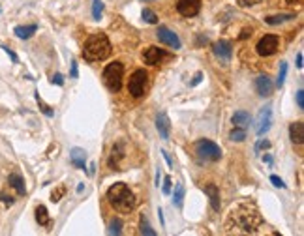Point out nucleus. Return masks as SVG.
<instances>
[{
    "label": "nucleus",
    "mask_w": 304,
    "mask_h": 236,
    "mask_svg": "<svg viewBox=\"0 0 304 236\" xmlns=\"http://www.w3.org/2000/svg\"><path fill=\"white\" fill-rule=\"evenodd\" d=\"M261 225H263V218H261L257 206L254 203H239L229 210L225 229L231 235L233 233L235 235H254Z\"/></svg>",
    "instance_id": "nucleus-1"
},
{
    "label": "nucleus",
    "mask_w": 304,
    "mask_h": 236,
    "mask_svg": "<svg viewBox=\"0 0 304 236\" xmlns=\"http://www.w3.org/2000/svg\"><path fill=\"white\" fill-rule=\"evenodd\" d=\"M111 55V42L103 32L90 34L83 47V58L87 62H101Z\"/></svg>",
    "instance_id": "nucleus-2"
},
{
    "label": "nucleus",
    "mask_w": 304,
    "mask_h": 236,
    "mask_svg": "<svg viewBox=\"0 0 304 236\" xmlns=\"http://www.w3.org/2000/svg\"><path fill=\"white\" fill-rule=\"evenodd\" d=\"M107 201L120 214H130L135 206V197H133L130 188L122 182H116L107 189Z\"/></svg>",
    "instance_id": "nucleus-3"
},
{
    "label": "nucleus",
    "mask_w": 304,
    "mask_h": 236,
    "mask_svg": "<svg viewBox=\"0 0 304 236\" xmlns=\"http://www.w3.org/2000/svg\"><path fill=\"white\" fill-rule=\"evenodd\" d=\"M122 75H124V66H122V62H113V64H109V66L103 70V75H101L103 84L107 86V90L118 92V90L122 88Z\"/></svg>",
    "instance_id": "nucleus-4"
},
{
    "label": "nucleus",
    "mask_w": 304,
    "mask_h": 236,
    "mask_svg": "<svg viewBox=\"0 0 304 236\" xmlns=\"http://www.w3.org/2000/svg\"><path fill=\"white\" fill-rule=\"evenodd\" d=\"M195 154L201 161H218L222 157V148L212 141L201 139L195 142Z\"/></svg>",
    "instance_id": "nucleus-5"
},
{
    "label": "nucleus",
    "mask_w": 304,
    "mask_h": 236,
    "mask_svg": "<svg viewBox=\"0 0 304 236\" xmlns=\"http://www.w3.org/2000/svg\"><path fill=\"white\" fill-rule=\"evenodd\" d=\"M146 83H148V75L145 70H135L131 73L130 81H128V92L131 97H143L146 90Z\"/></svg>",
    "instance_id": "nucleus-6"
},
{
    "label": "nucleus",
    "mask_w": 304,
    "mask_h": 236,
    "mask_svg": "<svg viewBox=\"0 0 304 236\" xmlns=\"http://www.w3.org/2000/svg\"><path fill=\"white\" fill-rule=\"evenodd\" d=\"M278 47H280V38L274 36V34H267L257 42L256 51H257L259 56H272L278 51Z\"/></svg>",
    "instance_id": "nucleus-7"
},
{
    "label": "nucleus",
    "mask_w": 304,
    "mask_h": 236,
    "mask_svg": "<svg viewBox=\"0 0 304 236\" xmlns=\"http://www.w3.org/2000/svg\"><path fill=\"white\" fill-rule=\"evenodd\" d=\"M156 36H158L160 43H163V45H167L169 49H180L182 47V43H180V38L175 34L173 30H169L167 27H160L158 32H156Z\"/></svg>",
    "instance_id": "nucleus-8"
},
{
    "label": "nucleus",
    "mask_w": 304,
    "mask_h": 236,
    "mask_svg": "<svg viewBox=\"0 0 304 236\" xmlns=\"http://www.w3.org/2000/svg\"><path fill=\"white\" fill-rule=\"evenodd\" d=\"M201 10V0H178L176 12L182 17H195Z\"/></svg>",
    "instance_id": "nucleus-9"
},
{
    "label": "nucleus",
    "mask_w": 304,
    "mask_h": 236,
    "mask_svg": "<svg viewBox=\"0 0 304 236\" xmlns=\"http://www.w3.org/2000/svg\"><path fill=\"white\" fill-rule=\"evenodd\" d=\"M271 124H272V107L271 105H267V107H263L259 111V116H257V135L263 137L269 129H271Z\"/></svg>",
    "instance_id": "nucleus-10"
},
{
    "label": "nucleus",
    "mask_w": 304,
    "mask_h": 236,
    "mask_svg": "<svg viewBox=\"0 0 304 236\" xmlns=\"http://www.w3.org/2000/svg\"><path fill=\"white\" fill-rule=\"evenodd\" d=\"M212 53L216 56L218 60L225 66V64H229V60H231L233 56V47L229 42H225V40H222V42H218L212 45Z\"/></svg>",
    "instance_id": "nucleus-11"
},
{
    "label": "nucleus",
    "mask_w": 304,
    "mask_h": 236,
    "mask_svg": "<svg viewBox=\"0 0 304 236\" xmlns=\"http://www.w3.org/2000/svg\"><path fill=\"white\" fill-rule=\"evenodd\" d=\"M163 49H160L156 45H150V47H146L145 53H143V60H145V64H150V66H156L160 60L163 58Z\"/></svg>",
    "instance_id": "nucleus-12"
},
{
    "label": "nucleus",
    "mask_w": 304,
    "mask_h": 236,
    "mask_svg": "<svg viewBox=\"0 0 304 236\" xmlns=\"http://www.w3.org/2000/svg\"><path fill=\"white\" fill-rule=\"evenodd\" d=\"M272 81L269 79V75H259L257 79H256V92L259 94V96H271L272 94Z\"/></svg>",
    "instance_id": "nucleus-13"
},
{
    "label": "nucleus",
    "mask_w": 304,
    "mask_h": 236,
    "mask_svg": "<svg viewBox=\"0 0 304 236\" xmlns=\"http://www.w3.org/2000/svg\"><path fill=\"white\" fill-rule=\"evenodd\" d=\"M124 159V144L122 142H116L115 146L111 148V156H109V167L120 171V161Z\"/></svg>",
    "instance_id": "nucleus-14"
},
{
    "label": "nucleus",
    "mask_w": 304,
    "mask_h": 236,
    "mask_svg": "<svg viewBox=\"0 0 304 236\" xmlns=\"http://www.w3.org/2000/svg\"><path fill=\"white\" fill-rule=\"evenodd\" d=\"M156 129H158L160 137L161 139H169V135H171V124H169V118H167V114H160L158 118H156Z\"/></svg>",
    "instance_id": "nucleus-15"
},
{
    "label": "nucleus",
    "mask_w": 304,
    "mask_h": 236,
    "mask_svg": "<svg viewBox=\"0 0 304 236\" xmlns=\"http://www.w3.org/2000/svg\"><path fill=\"white\" fill-rule=\"evenodd\" d=\"M70 161L77 169H87V152L83 148H72L70 152Z\"/></svg>",
    "instance_id": "nucleus-16"
},
{
    "label": "nucleus",
    "mask_w": 304,
    "mask_h": 236,
    "mask_svg": "<svg viewBox=\"0 0 304 236\" xmlns=\"http://www.w3.org/2000/svg\"><path fill=\"white\" fill-rule=\"evenodd\" d=\"M203 189H205V193L208 195V201H210L212 210L220 212V189H218V186H214V184H207Z\"/></svg>",
    "instance_id": "nucleus-17"
},
{
    "label": "nucleus",
    "mask_w": 304,
    "mask_h": 236,
    "mask_svg": "<svg viewBox=\"0 0 304 236\" xmlns=\"http://www.w3.org/2000/svg\"><path fill=\"white\" fill-rule=\"evenodd\" d=\"M231 122L235 127H240V129H246L250 122H252V116H250V112L248 111H237L233 114Z\"/></svg>",
    "instance_id": "nucleus-18"
},
{
    "label": "nucleus",
    "mask_w": 304,
    "mask_h": 236,
    "mask_svg": "<svg viewBox=\"0 0 304 236\" xmlns=\"http://www.w3.org/2000/svg\"><path fill=\"white\" fill-rule=\"evenodd\" d=\"M289 137L295 144H303L304 142V124L303 122H293L289 126Z\"/></svg>",
    "instance_id": "nucleus-19"
},
{
    "label": "nucleus",
    "mask_w": 304,
    "mask_h": 236,
    "mask_svg": "<svg viewBox=\"0 0 304 236\" xmlns=\"http://www.w3.org/2000/svg\"><path fill=\"white\" fill-rule=\"evenodd\" d=\"M8 182H10V186L14 188L15 191L19 195H25L27 193V188H25V180L21 178V174H10V178H8Z\"/></svg>",
    "instance_id": "nucleus-20"
},
{
    "label": "nucleus",
    "mask_w": 304,
    "mask_h": 236,
    "mask_svg": "<svg viewBox=\"0 0 304 236\" xmlns=\"http://www.w3.org/2000/svg\"><path fill=\"white\" fill-rule=\"evenodd\" d=\"M38 27L36 25H25V27H15V36L21 40H29L32 34H36Z\"/></svg>",
    "instance_id": "nucleus-21"
},
{
    "label": "nucleus",
    "mask_w": 304,
    "mask_h": 236,
    "mask_svg": "<svg viewBox=\"0 0 304 236\" xmlns=\"http://www.w3.org/2000/svg\"><path fill=\"white\" fill-rule=\"evenodd\" d=\"M184 195H186V188H184V184H176V186H175V193H173V205L176 206V208H182Z\"/></svg>",
    "instance_id": "nucleus-22"
},
{
    "label": "nucleus",
    "mask_w": 304,
    "mask_h": 236,
    "mask_svg": "<svg viewBox=\"0 0 304 236\" xmlns=\"http://www.w3.org/2000/svg\"><path fill=\"white\" fill-rule=\"evenodd\" d=\"M291 19H295V14H278L265 17V23L267 25H280V23H286V21H291Z\"/></svg>",
    "instance_id": "nucleus-23"
},
{
    "label": "nucleus",
    "mask_w": 304,
    "mask_h": 236,
    "mask_svg": "<svg viewBox=\"0 0 304 236\" xmlns=\"http://www.w3.org/2000/svg\"><path fill=\"white\" fill-rule=\"evenodd\" d=\"M36 221L40 223V225H44V227L49 225V214H47V208H45L44 205H40L36 208Z\"/></svg>",
    "instance_id": "nucleus-24"
},
{
    "label": "nucleus",
    "mask_w": 304,
    "mask_h": 236,
    "mask_svg": "<svg viewBox=\"0 0 304 236\" xmlns=\"http://www.w3.org/2000/svg\"><path fill=\"white\" fill-rule=\"evenodd\" d=\"M288 77V62H280V71H278V79H276V86L282 88Z\"/></svg>",
    "instance_id": "nucleus-25"
},
{
    "label": "nucleus",
    "mask_w": 304,
    "mask_h": 236,
    "mask_svg": "<svg viewBox=\"0 0 304 236\" xmlns=\"http://www.w3.org/2000/svg\"><path fill=\"white\" fill-rule=\"evenodd\" d=\"M229 139L237 141V142H242L246 139V129H240V127H235L231 133H229Z\"/></svg>",
    "instance_id": "nucleus-26"
},
{
    "label": "nucleus",
    "mask_w": 304,
    "mask_h": 236,
    "mask_svg": "<svg viewBox=\"0 0 304 236\" xmlns=\"http://www.w3.org/2000/svg\"><path fill=\"white\" fill-rule=\"evenodd\" d=\"M139 229H141V235L156 236V231H154V229H150V225H148V221L145 220V216H141V225H139Z\"/></svg>",
    "instance_id": "nucleus-27"
},
{
    "label": "nucleus",
    "mask_w": 304,
    "mask_h": 236,
    "mask_svg": "<svg viewBox=\"0 0 304 236\" xmlns=\"http://www.w3.org/2000/svg\"><path fill=\"white\" fill-rule=\"evenodd\" d=\"M109 235H120L122 233V221L118 220V218H115L113 221L109 223V231H107Z\"/></svg>",
    "instance_id": "nucleus-28"
},
{
    "label": "nucleus",
    "mask_w": 304,
    "mask_h": 236,
    "mask_svg": "<svg viewBox=\"0 0 304 236\" xmlns=\"http://www.w3.org/2000/svg\"><path fill=\"white\" fill-rule=\"evenodd\" d=\"M101 12H103V2L101 0H92V17L100 19Z\"/></svg>",
    "instance_id": "nucleus-29"
},
{
    "label": "nucleus",
    "mask_w": 304,
    "mask_h": 236,
    "mask_svg": "<svg viewBox=\"0 0 304 236\" xmlns=\"http://www.w3.org/2000/svg\"><path fill=\"white\" fill-rule=\"evenodd\" d=\"M141 15H143V19H145L146 23H150V25H156V23H158V15L154 14L152 10H148V8H145Z\"/></svg>",
    "instance_id": "nucleus-30"
},
{
    "label": "nucleus",
    "mask_w": 304,
    "mask_h": 236,
    "mask_svg": "<svg viewBox=\"0 0 304 236\" xmlns=\"http://www.w3.org/2000/svg\"><path fill=\"white\" fill-rule=\"evenodd\" d=\"M36 99H38V105H40V109H42V112H44L45 116H53V111H51V107H47L44 101L40 99V96H36Z\"/></svg>",
    "instance_id": "nucleus-31"
},
{
    "label": "nucleus",
    "mask_w": 304,
    "mask_h": 236,
    "mask_svg": "<svg viewBox=\"0 0 304 236\" xmlns=\"http://www.w3.org/2000/svg\"><path fill=\"white\" fill-rule=\"evenodd\" d=\"M271 148V142L265 139L257 141V144H256V152H261V150H269Z\"/></svg>",
    "instance_id": "nucleus-32"
},
{
    "label": "nucleus",
    "mask_w": 304,
    "mask_h": 236,
    "mask_svg": "<svg viewBox=\"0 0 304 236\" xmlns=\"http://www.w3.org/2000/svg\"><path fill=\"white\" fill-rule=\"evenodd\" d=\"M64 193H66V189H64V186H60L57 191H53V195H51V201H53V203H58V201H60V197H62Z\"/></svg>",
    "instance_id": "nucleus-33"
},
{
    "label": "nucleus",
    "mask_w": 304,
    "mask_h": 236,
    "mask_svg": "<svg viewBox=\"0 0 304 236\" xmlns=\"http://www.w3.org/2000/svg\"><path fill=\"white\" fill-rule=\"evenodd\" d=\"M271 182H272V184H274L276 188H282V189H284V188H286V184H284V180H282V178H280V176H276V174H272V176H271Z\"/></svg>",
    "instance_id": "nucleus-34"
},
{
    "label": "nucleus",
    "mask_w": 304,
    "mask_h": 236,
    "mask_svg": "<svg viewBox=\"0 0 304 236\" xmlns=\"http://www.w3.org/2000/svg\"><path fill=\"white\" fill-rule=\"evenodd\" d=\"M297 105H299V109H304V92H303V88L297 92Z\"/></svg>",
    "instance_id": "nucleus-35"
},
{
    "label": "nucleus",
    "mask_w": 304,
    "mask_h": 236,
    "mask_svg": "<svg viewBox=\"0 0 304 236\" xmlns=\"http://www.w3.org/2000/svg\"><path fill=\"white\" fill-rule=\"evenodd\" d=\"M242 8H248V6H256V4H259L261 0H237Z\"/></svg>",
    "instance_id": "nucleus-36"
},
{
    "label": "nucleus",
    "mask_w": 304,
    "mask_h": 236,
    "mask_svg": "<svg viewBox=\"0 0 304 236\" xmlns=\"http://www.w3.org/2000/svg\"><path fill=\"white\" fill-rule=\"evenodd\" d=\"M163 193L165 195L171 193V178L169 176H165V180H163Z\"/></svg>",
    "instance_id": "nucleus-37"
},
{
    "label": "nucleus",
    "mask_w": 304,
    "mask_h": 236,
    "mask_svg": "<svg viewBox=\"0 0 304 236\" xmlns=\"http://www.w3.org/2000/svg\"><path fill=\"white\" fill-rule=\"evenodd\" d=\"M51 83H53V84H58V86H62V84H64V77H62L60 73H57V75H53Z\"/></svg>",
    "instance_id": "nucleus-38"
},
{
    "label": "nucleus",
    "mask_w": 304,
    "mask_h": 236,
    "mask_svg": "<svg viewBox=\"0 0 304 236\" xmlns=\"http://www.w3.org/2000/svg\"><path fill=\"white\" fill-rule=\"evenodd\" d=\"M77 75H79V71H77V62L73 60L72 62V77L73 79H77Z\"/></svg>",
    "instance_id": "nucleus-39"
},
{
    "label": "nucleus",
    "mask_w": 304,
    "mask_h": 236,
    "mask_svg": "<svg viewBox=\"0 0 304 236\" xmlns=\"http://www.w3.org/2000/svg\"><path fill=\"white\" fill-rule=\"evenodd\" d=\"M0 199L6 203V205H14V197H8V195H0Z\"/></svg>",
    "instance_id": "nucleus-40"
},
{
    "label": "nucleus",
    "mask_w": 304,
    "mask_h": 236,
    "mask_svg": "<svg viewBox=\"0 0 304 236\" xmlns=\"http://www.w3.org/2000/svg\"><path fill=\"white\" fill-rule=\"evenodd\" d=\"M2 49H4V51H6L8 55H10V58H12L14 62H17V55H15V53H14V51H12V49H8V47H2Z\"/></svg>",
    "instance_id": "nucleus-41"
},
{
    "label": "nucleus",
    "mask_w": 304,
    "mask_h": 236,
    "mask_svg": "<svg viewBox=\"0 0 304 236\" xmlns=\"http://www.w3.org/2000/svg\"><path fill=\"white\" fill-rule=\"evenodd\" d=\"M303 53H299V55H297V68H299V70H303Z\"/></svg>",
    "instance_id": "nucleus-42"
},
{
    "label": "nucleus",
    "mask_w": 304,
    "mask_h": 236,
    "mask_svg": "<svg viewBox=\"0 0 304 236\" xmlns=\"http://www.w3.org/2000/svg\"><path fill=\"white\" fill-rule=\"evenodd\" d=\"M163 154V157H165V161H167V165L169 167H173V159H171V156H169V154L167 152H161Z\"/></svg>",
    "instance_id": "nucleus-43"
},
{
    "label": "nucleus",
    "mask_w": 304,
    "mask_h": 236,
    "mask_svg": "<svg viewBox=\"0 0 304 236\" xmlns=\"http://www.w3.org/2000/svg\"><path fill=\"white\" fill-rule=\"evenodd\" d=\"M248 36H252V32H248V30H242V34L239 36V40H246Z\"/></svg>",
    "instance_id": "nucleus-44"
},
{
    "label": "nucleus",
    "mask_w": 304,
    "mask_h": 236,
    "mask_svg": "<svg viewBox=\"0 0 304 236\" xmlns=\"http://www.w3.org/2000/svg\"><path fill=\"white\" fill-rule=\"evenodd\" d=\"M201 79H203V75H201V73H197V75H195V79H193V83H192V86L199 84V81H201Z\"/></svg>",
    "instance_id": "nucleus-45"
},
{
    "label": "nucleus",
    "mask_w": 304,
    "mask_h": 236,
    "mask_svg": "<svg viewBox=\"0 0 304 236\" xmlns=\"http://www.w3.org/2000/svg\"><path fill=\"white\" fill-rule=\"evenodd\" d=\"M158 218H160V223L163 225V212H161V208H158Z\"/></svg>",
    "instance_id": "nucleus-46"
},
{
    "label": "nucleus",
    "mask_w": 304,
    "mask_h": 236,
    "mask_svg": "<svg viewBox=\"0 0 304 236\" xmlns=\"http://www.w3.org/2000/svg\"><path fill=\"white\" fill-rule=\"evenodd\" d=\"M94 169H96V165H94V163H90V169H88V174H90V176L94 174Z\"/></svg>",
    "instance_id": "nucleus-47"
},
{
    "label": "nucleus",
    "mask_w": 304,
    "mask_h": 236,
    "mask_svg": "<svg viewBox=\"0 0 304 236\" xmlns=\"http://www.w3.org/2000/svg\"><path fill=\"white\" fill-rule=\"evenodd\" d=\"M263 159H265V161H267V163H272V157H271V156H265V157H263Z\"/></svg>",
    "instance_id": "nucleus-48"
},
{
    "label": "nucleus",
    "mask_w": 304,
    "mask_h": 236,
    "mask_svg": "<svg viewBox=\"0 0 304 236\" xmlns=\"http://www.w3.org/2000/svg\"><path fill=\"white\" fill-rule=\"evenodd\" d=\"M156 186H160V171L156 173Z\"/></svg>",
    "instance_id": "nucleus-49"
}]
</instances>
